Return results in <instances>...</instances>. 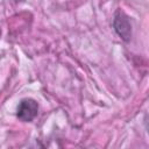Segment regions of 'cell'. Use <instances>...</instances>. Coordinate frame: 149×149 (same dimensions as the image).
Returning a JSON list of instances; mask_svg holds the SVG:
<instances>
[{
  "label": "cell",
  "instance_id": "cell-3",
  "mask_svg": "<svg viewBox=\"0 0 149 149\" xmlns=\"http://www.w3.org/2000/svg\"><path fill=\"white\" fill-rule=\"evenodd\" d=\"M26 0H14V2H16V3H21V2H24Z\"/></svg>",
  "mask_w": 149,
  "mask_h": 149
},
{
  "label": "cell",
  "instance_id": "cell-2",
  "mask_svg": "<svg viewBox=\"0 0 149 149\" xmlns=\"http://www.w3.org/2000/svg\"><path fill=\"white\" fill-rule=\"evenodd\" d=\"M38 102L33 98H24L17 105L16 118L22 122H31L38 114Z\"/></svg>",
  "mask_w": 149,
  "mask_h": 149
},
{
  "label": "cell",
  "instance_id": "cell-1",
  "mask_svg": "<svg viewBox=\"0 0 149 149\" xmlns=\"http://www.w3.org/2000/svg\"><path fill=\"white\" fill-rule=\"evenodd\" d=\"M113 29L116 33V35L123 42H129L132 40L133 29H132L130 19L120 8L116 9L115 13H114V16H113Z\"/></svg>",
  "mask_w": 149,
  "mask_h": 149
}]
</instances>
